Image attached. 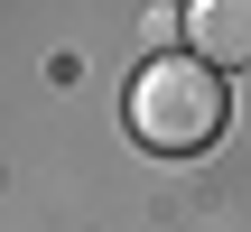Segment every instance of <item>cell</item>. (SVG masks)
I'll use <instances>...</instances> for the list:
<instances>
[{
	"instance_id": "2",
	"label": "cell",
	"mask_w": 251,
	"mask_h": 232,
	"mask_svg": "<svg viewBox=\"0 0 251 232\" xmlns=\"http://www.w3.org/2000/svg\"><path fill=\"white\" fill-rule=\"evenodd\" d=\"M186 56L205 74H233L251 56V0H186Z\"/></svg>"
},
{
	"instance_id": "1",
	"label": "cell",
	"mask_w": 251,
	"mask_h": 232,
	"mask_svg": "<svg viewBox=\"0 0 251 232\" xmlns=\"http://www.w3.org/2000/svg\"><path fill=\"white\" fill-rule=\"evenodd\" d=\"M224 112H233V93H224V74H205L196 56H158V65H140V84H130V130H140V149H158V158L214 149V139H224Z\"/></svg>"
}]
</instances>
